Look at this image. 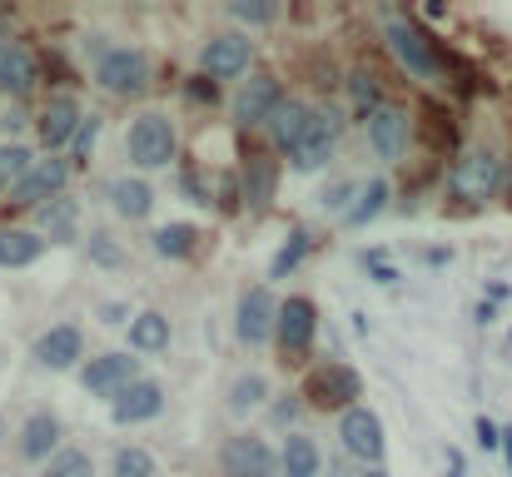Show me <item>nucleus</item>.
<instances>
[{"instance_id":"f257e3e1","label":"nucleus","mask_w":512,"mask_h":477,"mask_svg":"<svg viewBox=\"0 0 512 477\" xmlns=\"http://www.w3.org/2000/svg\"><path fill=\"white\" fill-rule=\"evenodd\" d=\"M503 184H508V159L498 155V150H488V145L463 150V155L453 159V169H448V194L458 204H468V209L498 199Z\"/></svg>"},{"instance_id":"f03ea898","label":"nucleus","mask_w":512,"mask_h":477,"mask_svg":"<svg viewBox=\"0 0 512 477\" xmlns=\"http://www.w3.org/2000/svg\"><path fill=\"white\" fill-rule=\"evenodd\" d=\"M388 50H393L398 65H403L408 75H418V80H443V75H448L443 45H438L428 30H418L413 20H388Z\"/></svg>"},{"instance_id":"7ed1b4c3","label":"nucleus","mask_w":512,"mask_h":477,"mask_svg":"<svg viewBox=\"0 0 512 477\" xmlns=\"http://www.w3.org/2000/svg\"><path fill=\"white\" fill-rule=\"evenodd\" d=\"M304 398H309V408H319V413H348V408H358V398H363V378L339 363V358H329V363H319L309 378H304Z\"/></svg>"},{"instance_id":"20e7f679","label":"nucleus","mask_w":512,"mask_h":477,"mask_svg":"<svg viewBox=\"0 0 512 477\" xmlns=\"http://www.w3.org/2000/svg\"><path fill=\"white\" fill-rule=\"evenodd\" d=\"M125 150H130V159H135L140 169H170L174 159H179L174 120L155 115V110L135 115V125H130V135H125Z\"/></svg>"},{"instance_id":"39448f33","label":"nucleus","mask_w":512,"mask_h":477,"mask_svg":"<svg viewBox=\"0 0 512 477\" xmlns=\"http://www.w3.org/2000/svg\"><path fill=\"white\" fill-rule=\"evenodd\" d=\"M95 85H100L105 95H120V100L140 95V90L150 85V60H145V50H130V45L100 50V60H95Z\"/></svg>"},{"instance_id":"423d86ee","label":"nucleus","mask_w":512,"mask_h":477,"mask_svg":"<svg viewBox=\"0 0 512 477\" xmlns=\"http://www.w3.org/2000/svg\"><path fill=\"white\" fill-rule=\"evenodd\" d=\"M219 468H224V477H274L279 453L259 433H234L219 443Z\"/></svg>"},{"instance_id":"0eeeda50","label":"nucleus","mask_w":512,"mask_h":477,"mask_svg":"<svg viewBox=\"0 0 512 477\" xmlns=\"http://www.w3.org/2000/svg\"><path fill=\"white\" fill-rule=\"evenodd\" d=\"M145 373H140V358H130V353H100V358H90L85 368H80V388L85 393H95V398H120L130 383H140Z\"/></svg>"},{"instance_id":"6e6552de","label":"nucleus","mask_w":512,"mask_h":477,"mask_svg":"<svg viewBox=\"0 0 512 477\" xmlns=\"http://www.w3.org/2000/svg\"><path fill=\"white\" fill-rule=\"evenodd\" d=\"M314 333H319V309H314V299L294 294V299H284V304H279L274 343H279V353H284V358H304V353L314 348Z\"/></svg>"},{"instance_id":"1a4fd4ad","label":"nucleus","mask_w":512,"mask_h":477,"mask_svg":"<svg viewBox=\"0 0 512 477\" xmlns=\"http://www.w3.org/2000/svg\"><path fill=\"white\" fill-rule=\"evenodd\" d=\"M339 438L343 448L358 458V463H368V468H378L383 463V423H378V413L368 408V403H358V408H348L339 418Z\"/></svg>"},{"instance_id":"9d476101","label":"nucleus","mask_w":512,"mask_h":477,"mask_svg":"<svg viewBox=\"0 0 512 477\" xmlns=\"http://www.w3.org/2000/svg\"><path fill=\"white\" fill-rule=\"evenodd\" d=\"M70 184V159H35V169L10 189V204L20 209H45L50 199H60Z\"/></svg>"},{"instance_id":"9b49d317","label":"nucleus","mask_w":512,"mask_h":477,"mask_svg":"<svg viewBox=\"0 0 512 477\" xmlns=\"http://www.w3.org/2000/svg\"><path fill=\"white\" fill-rule=\"evenodd\" d=\"M30 358H35L40 368H50V373H70V368L85 358V333H80V323H55V328H45V333L35 338Z\"/></svg>"},{"instance_id":"f8f14e48","label":"nucleus","mask_w":512,"mask_h":477,"mask_svg":"<svg viewBox=\"0 0 512 477\" xmlns=\"http://www.w3.org/2000/svg\"><path fill=\"white\" fill-rule=\"evenodd\" d=\"M249 60H254V40L249 35H209L204 50H199V65H204L209 80H234V75L249 70Z\"/></svg>"},{"instance_id":"ddd939ff","label":"nucleus","mask_w":512,"mask_h":477,"mask_svg":"<svg viewBox=\"0 0 512 477\" xmlns=\"http://www.w3.org/2000/svg\"><path fill=\"white\" fill-rule=\"evenodd\" d=\"M284 100H289V95H284L279 75H249V80L239 85L234 115H239V125H269V120L279 115Z\"/></svg>"},{"instance_id":"4468645a","label":"nucleus","mask_w":512,"mask_h":477,"mask_svg":"<svg viewBox=\"0 0 512 477\" xmlns=\"http://www.w3.org/2000/svg\"><path fill=\"white\" fill-rule=\"evenodd\" d=\"M239 338L249 343V348H259V343H269L274 338V328H279V304H274V294L264 289V284H254V289H244V299H239Z\"/></svg>"},{"instance_id":"2eb2a0df","label":"nucleus","mask_w":512,"mask_h":477,"mask_svg":"<svg viewBox=\"0 0 512 477\" xmlns=\"http://www.w3.org/2000/svg\"><path fill=\"white\" fill-rule=\"evenodd\" d=\"M60 418L50 413V408H40V413H30L25 423H20V438H15V453L25 458V463H50V458H60L65 448H60Z\"/></svg>"},{"instance_id":"dca6fc26","label":"nucleus","mask_w":512,"mask_h":477,"mask_svg":"<svg viewBox=\"0 0 512 477\" xmlns=\"http://www.w3.org/2000/svg\"><path fill=\"white\" fill-rule=\"evenodd\" d=\"M40 85V60L25 40H0V95L25 100Z\"/></svg>"},{"instance_id":"f3484780","label":"nucleus","mask_w":512,"mask_h":477,"mask_svg":"<svg viewBox=\"0 0 512 477\" xmlns=\"http://www.w3.org/2000/svg\"><path fill=\"white\" fill-rule=\"evenodd\" d=\"M80 125H85L80 100H75V95H55V100L40 110L35 135H40V145H45V150H60V145H70V140L80 135Z\"/></svg>"},{"instance_id":"a211bd4d","label":"nucleus","mask_w":512,"mask_h":477,"mask_svg":"<svg viewBox=\"0 0 512 477\" xmlns=\"http://www.w3.org/2000/svg\"><path fill=\"white\" fill-rule=\"evenodd\" d=\"M165 413V388L155 383V378H140V383H130L115 403H110V418L120 423V428H135V423H150V418H160Z\"/></svg>"},{"instance_id":"6ab92c4d","label":"nucleus","mask_w":512,"mask_h":477,"mask_svg":"<svg viewBox=\"0 0 512 477\" xmlns=\"http://www.w3.org/2000/svg\"><path fill=\"white\" fill-rule=\"evenodd\" d=\"M334 145H339V115H334V110H319V115H314V130L299 140V150L289 155V164H294L299 174H314V169L329 164Z\"/></svg>"},{"instance_id":"aec40b11","label":"nucleus","mask_w":512,"mask_h":477,"mask_svg":"<svg viewBox=\"0 0 512 477\" xmlns=\"http://www.w3.org/2000/svg\"><path fill=\"white\" fill-rule=\"evenodd\" d=\"M363 130H368V145H373V155L393 164V159L403 155V145H408V110H398V105H383V110H373V115L363 120Z\"/></svg>"},{"instance_id":"412c9836","label":"nucleus","mask_w":512,"mask_h":477,"mask_svg":"<svg viewBox=\"0 0 512 477\" xmlns=\"http://www.w3.org/2000/svg\"><path fill=\"white\" fill-rule=\"evenodd\" d=\"M274 189H279V164L269 155L244 159V169H239V194H244V204H249L254 214H264V209L274 204Z\"/></svg>"},{"instance_id":"4be33fe9","label":"nucleus","mask_w":512,"mask_h":477,"mask_svg":"<svg viewBox=\"0 0 512 477\" xmlns=\"http://www.w3.org/2000/svg\"><path fill=\"white\" fill-rule=\"evenodd\" d=\"M314 105H304V100H284L279 105V115L269 120V140H274V150H284V155H294L299 150V140L314 130Z\"/></svg>"},{"instance_id":"5701e85b","label":"nucleus","mask_w":512,"mask_h":477,"mask_svg":"<svg viewBox=\"0 0 512 477\" xmlns=\"http://www.w3.org/2000/svg\"><path fill=\"white\" fill-rule=\"evenodd\" d=\"M279 473L284 477H324V453L309 433H289L279 448Z\"/></svg>"},{"instance_id":"b1692460","label":"nucleus","mask_w":512,"mask_h":477,"mask_svg":"<svg viewBox=\"0 0 512 477\" xmlns=\"http://www.w3.org/2000/svg\"><path fill=\"white\" fill-rule=\"evenodd\" d=\"M110 209L120 214V219H150V209H155V189L145 184V179H130V174H120V179H110Z\"/></svg>"},{"instance_id":"393cba45","label":"nucleus","mask_w":512,"mask_h":477,"mask_svg":"<svg viewBox=\"0 0 512 477\" xmlns=\"http://www.w3.org/2000/svg\"><path fill=\"white\" fill-rule=\"evenodd\" d=\"M45 254V239L35 229H0V269H30Z\"/></svg>"},{"instance_id":"a878e982","label":"nucleus","mask_w":512,"mask_h":477,"mask_svg":"<svg viewBox=\"0 0 512 477\" xmlns=\"http://www.w3.org/2000/svg\"><path fill=\"white\" fill-rule=\"evenodd\" d=\"M130 348H135V353H160V348H170V318L160 314V309L135 314L130 318Z\"/></svg>"},{"instance_id":"bb28decb","label":"nucleus","mask_w":512,"mask_h":477,"mask_svg":"<svg viewBox=\"0 0 512 477\" xmlns=\"http://www.w3.org/2000/svg\"><path fill=\"white\" fill-rule=\"evenodd\" d=\"M150 249H155L160 259H189V254L199 249V229H194V224H160V229L150 234Z\"/></svg>"},{"instance_id":"cd10ccee","label":"nucleus","mask_w":512,"mask_h":477,"mask_svg":"<svg viewBox=\"0 0 512 477\" xmlns=\"http://www.w3.org/2000/svg\"><path fill=\"white\" fill-rule=\"evenodd\" d=\"M40 214V234H50V239H75V224H80V204L70 199V194H60V199H50L45 209H35Z\"/></svg>"},{"instance_id":"c85d7f7f","label":"nucleus","mask_w":512,"mask_h":477,"mask_svg":"<svg viewBox=\"0 0 512 477\" xmlns=\"http://www.w3.org/2000/svg\"><path fill=\"white\" fill-rule=\"evenodd\" d=\"M388 194H393V189H388V179H368V184L358 189V199H353V209H348V219H343V224H348V229H363L368 219H378V214L388 209Z\"/></svg>"},{"instance_id":"c756f323","label":"nucleus","mask_w":512,"mask_h":477,"mask_svg":"<svg viewBox=\"0 0 512 477\" xmlns=\"http://www.w3.org/2000/svg\"><path fill=\"white\" fill-rule=\"evenodd\" d=\"M264 398H269V383H264L259 373H244V378H234V383H229V413H234V418H244V413L264 408Z\"/></svg>"},{"instance_id":"7c9ffc66","label":"nucleus","mask_w":512,"mask_h":477,"mask_svg":"<svg viewBox=\"0 0 512 477\" xmlns=\"http://www.w3.org/2000/svg\"><path fill=\"white\" fill-rule=\"evenodd\" d=\"M348 95H353V105H358L363 120H368L373 110H383V80H378L373 70H353V75H348Z\"/></svg>"},{"instance_id":"2f4dec72","label":"nucleus","mask_w":512,"mask_h":477,"mask_svg":"<svg viewBox=\"0 0 512 477\" xmlns=\"http://www.w3.org/2000/svg\"><path fill=\"white\" fill-rule=\"evenodd\" d=\"M40 477H95V463H90V453H85V448H65L60 458H50V463H45V473Z\"/></svg>"},{"instance_id":"473e14b6","label":"nucleus","mask_w":512,"mask_h":477,"mask_svg":"<svg viewBox=\"0 0 512 477\" xmlns=\"http://www.w3.org/2000/svg\"><path fill=\"white\" fill-rule=\"evenodd\" d=\"M304 254H309V234H304V229H294V234H289V244L274 254V264H269V279H284L289 269H299V264H304Z\"/></svg>"},{"instance_id":"72a5a7b5","label":"nucleus","mask_w":512,"mask_h":477,"mask_svg":"<svg viewBox=\"0 0 512 477\" xmlns=\"http://www.w3.org/2000/svg\"><path fill=\"white\" fill-rule=\"evenodd\" d=\"M30 169H35V159H30L25 145H0V184H10V189H15Z\"/></svg>"},{"instance_id":"f704fd0d","label":"nucleus","mask_w":512,"mask_h":477,"mask_svg":"<svg viewBox=\"0 0 512 477\" xmlns=\"http://www.w3.org/2000/svg\"><path fill=\"white\" fill-rule=\"evenodd\" d=\"M115 477H155V458L145 453V448H120L115 453Z\"/></svg>"},{"instance_id":"c9c22d12","label":"nucleus","mask_w":512,"mask_h":477,"mask_svg":"<svg viewBox=\"0 0 512 477\" xmlns=\"http://www.w3.org/2000/svg\"><path fill=\"white\" fill-rule=\"evenodd\" d=\"M90 259H95V264H105V269H120V264H125L120 244H115L105 229H95V234H90Z\"/></svg>"},{"instance_id":"e433bc0d","label":"nucleus","mask_w":512,"mask_h":477,"mask_svg":"<svg viewBox=\"0 0 512 477\" xmlns=\"http://www.w3.org/2000/svg\"><path fill=\"white\" fill-rule=\"evenodd\" d=\"M229 15L244 20V25H274V20H279V5H249V0H234Z\"/></svg>"},{"instance_id":"4c0bfd02","label":"nucleus","mask_w":512,"mask_h":477,"mask_svg":"<svg viewBox=\"0 0 512 477\" xmlns=\"http://www.w3.org/2000/svg\"><path fill=\"white\" fill-rule=\"evenodd\" d=\"M95 140H100V115H85L80 135L70 140V145H75V164H85V159H90V150H95Z\"/></svg>"},{"instance_id":"58836bf2","label":"nucleus","mask_w":512,"mask_h":477,"mask_svg":"<svg viewBox=\"0 0 512 477\" xmlns=\"http://www.w3.org/2000/svg\"><path fill=\"white\" fill-rule=\"evenodd\" d=\"M353 199H358V184H334V189H324V209H329V214H343V219H348Z\"/></svg>"},{"instance_id":"ea45409f","label":"nucleus","mask_w":512,"mask_h":477,"mask_svg":"<svg viewBox=\"0 0 512 477\" xmlns=\"http://www.w3.org/2000/svg\"><path fill=\"white\" fill-rule=\"evenodd\" d=\"M473 433H478V448H483V453H498V448H503V428H498L493 418H478Z\"/></svg>"},{"instance_id":"a19ab883","label":"nucleus","mask_w":512,"mask_h":477,"mask_svg":"<svg viewBox=\"0 0 512 477\" xmlns=\"http://www.w3.org/2000/svg\"><path fill=\"white\" fill-rule=\"evenodd\" d=\"M184 95H189V100H209V105H214V100H219V85L199 75V80H189V85H184Z\"/></svg>"},{"instance_id":"79ce46f5","label":"nucleus","mask_w":512,"mask_h":477,"mask_svg":"<svg viewBox=\"0 0 512 477\" xmlns=\"http://www.w3.org/2000/svg\"><path fill=\"white\" fill-rule=\"evenodd\" d=\"M363 264L373 269V279H378V284H398V269H388V264H383V254H363Z\"/></svg>"},{"instance_id":"37998d69","label":"nucleus","mask_w":512,"mask_h":477,"mask_svg":"<svg viewBox=\"0 0 512 477\" xmlns=\"http://www.w3.org/2000/svg\"><path fill=\"white\" fill-rule=\"evenodd\" d=\"M448 477H463V453L448 448Z\"/></svg>"},{"instance_id":"c03bdc74","label":"nucleus","mask_w":512,"mask_h":477,"mask_svg":"<svg viewBox=\"0 0 512 477\" xmlns=\"http://www.w3.org/2000/svg\"><path fill=\"white\" fill-rule=\"evenodd\" d=\"M294 413H299V403H279V408H274V418H279V423H289Z\"/></svg>"},{"instance_id":"a18cd8bd","label":"nucleus","mask_w":512,"mask_h":477,"mask_svg":"<svg viewBox=\"0 0 512 477\" xmlns=\"http://www.w3.org/2000/svg\"><path fill=\"white\" fill-rule=\"evenodd\" d=\"M105 323H125V309L120 304H105Z\"/></svg>"},{"instance_id":"49530a36","label":"nucleus","mask_w":512,"mask_h":477,"mask_svg":"<svg viewBox=\"0 0 512 477\" xmlns=\"http://www.w3.org/2000/svg\"><path fill=\"white\" fill-rule=\"evenodd\" d=\"M503 453H508V473H512V423L503 428Z\"/></svg>"},{"instance_id":"de8ad7c7","label":"nucleus","mask_w":512,"mask_h":477,"mask_svg":"<svg viewBox=\"0 0 512 477\" xmlns=\"http://www.w3.org/2000/svg\"><path fill=\"white\" fill-rule=\"evenodd\" d=\"M358 477H388V473H383V468H363Z\"/></svg>"},{"instance_id":"09e8293b","label":"nucleus","mask_w":512,"mask_h":477,"mask_svg":"<svg viewBox=\"0 0 512 477\" xmlns=\"http://www.w3.org/2000/svg\"><path fill=\"white\" fill-rule=\"evenodd\" d=\"M503 194H508V199H512V169H508V184H503Z\"/></svg>"},{"instance_id":"8fccbe9b","label":"nucleus","mask_w":512,"mask_h":477,"mask_svg":"<svg viewBox=\"0 0 512 477\" xmlns=\"http://www.w3.org/2000/svg\"><path fill=\"white\" fill-rule=\"evenodd\" d=\"M0 433H5V418H0Z\"/></svg>"}]
</instances>
